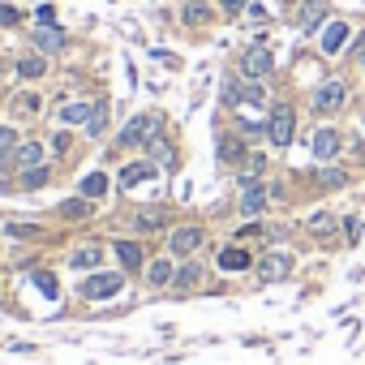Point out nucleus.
I'll list each match as a JSON object with an SVG mask.
<instances>
[{
    "label": "nucleus",
    "mask_w": 365,
    "mask_h": 365,
    "mask_svg": "<svg viewBox=\"0 0 365 365\" xmlns=\"http://www.w3.org/2000/svg\"><path fill=\"white\" fill-rule=\"evenodd\" d=\"M159 125H163V120H159L155 112H138V116L120 129V146H150V142L159 138Z\"/></svg>",
    "instance_id": "nucleus-1"
},
{
    "label": "nucleus",
    "mask_w": 365,
    "mask_h": 365,
    "mask_svg": "<svg viewBox=\"0 0 365 365\" xmlns=\"http://www.w3.org/2000/svg\"><path fill=\"white\" fill-rule=\"evenodd\" d=\"M125 288V275H112V271H95L86 284H82V297L86 301H108V297H116Z\"/></svg>",
    "instance_id": "nucleus-2"
},
{
    "label": "nucleus",
    "mask_w": 365,
    "mask_h": 365,
    "mask_svg": "<svg viewBox=\"0 0 365 365\" xmlns=\"http://www.w3.org/2000/svg\"><path fill=\"white\" fill-rule=\"evenodd\" d=\"M292 129H297V116H292V108H271V120H267V138H271V146H288L292 142Z\"/></svg>",
    "instance_id": "nucleus-3"
},
{
    "label": "nucleus",
    "mask_w": 365,
    "mask_h": 365,
    "mask_svg": "<svg viewBox=\"0 0 365 365\" xmlns=\"http://www.w3.org/2000/svg\"><path fill=\"white\" fill-rule=\"evenodd\" d=\"M344 99H348V86H344L339 78H327V82L314 91V112H339Z\"/></svg>",
    "instance_id": "nucleus-4"
},
{
    "label": "nucleus",
    "mask_w": 365,
    "mask_h": 365,
    "mask_svg": "<svg viewBox=\"0 0 365 365\" xmlns=\"http://www.w3.org/2000/svg\"><path fill=\"white\" fill-rule=\"evenodd\" d=\"M271 69H275V61H271V52H267V48H250V52L241 56V73H245V78H254V82H258V78H267Z\"/></svg>",
    "instance_id": "nucleus-5"
},
{
    "label": "nucleus",
    "mask_w": 365,
    "mask_h": 365,
    "mask_svg": "<svg viewBox=\"0 0 365 365\" xmlns=\"http://www.w3.org/2000/svg\"><path fill=\"white\" fill-rule=\"evenodd\" d=\"M198 245H202V228H176V232L168 237V250H172L176 258H190Z\"/></svg>",
    "instance_id": "nucleus-6"
},
{
    "label": "nucleus",
    "mask_w": 365,
    "mask_h": 365,
    "mask_svg": "<svg viewBox=\"0 0 365 365\" xmlns=\"http://www.w3.org/2000/svg\"><path fill=\"white\" fill-rule=\"evenodd\" d=\"M309 150H314V159H335L339 155V133L335 129H318L309 138Z\"/></svg>",
    "instance_id": "nucleus-7"
},
{
    "label": "nucleus",
    "mask_w": 365,
    "mask_h": 365,
    "mask_svg": "<svg viewBox=\"0 0 365 365\" xmlns=\"http://www.w3.org/2000/svg\"><path fill=\"white\" fill-rule=\"evenodd\" d=\"M262 207H267V190L250 176L245 180V194H241V215H262Z\"/></svg>",
    "instance_id": "nucleus-8"
},
{
    "label": "nucleus",
    "mask_w": 365,
    "mask_h": 365,
    "mask_svg": "<svg viewBox=\"0 0 365 365\" xmlns=\"http://www.w3.org/2000/svg\"><path fill=\"white\" fill-rule=\"evenodd\" d=\"M344 39H348V22H331V26L322 31V52L335 56V52L344 48Z\"/></svg>",
    "instance_id": "nucleus-9"
},
{
    "label": "nucleus",
    "mask_w": 365,
    "mask_h": 365,
    "mask_svg": "<svg viewBox=\"0 0 365 365\" xmlns=\"http://www.w3.org/2000/svg\"><path fill=\"white\" fill-rule=\"evenodd\" d=\"M288 271H292V258H288V254H271V258L262 262V279H267V284H275V279H284Z\"/></svg>",
    "instance_id": "nucleus-10"
},
{
    "label": "nucleus",
    "mask_w": 365,
    "mask_h": 365,
    "mask_svg": "<svg viewBox=\"0 0 365 365\" xmlns=\"http://www.w3.org/2000/svg\"><path fill=\"white\" fill-rule=\"evenodd\" d=\"M322 22H327V0H305V5H301V26L314 31Z\"/></svg>",
    "instance_id": "nucleus-11"
},
{
    "label": "nucleus",
    "mask_w": 365,
    "mask_h": 365,
    "mask_svg": "<svg viewBox=\"0 0 365 365\" xmlns=\"http://www.w3.org/2000/svg\"><path fill=\"white\" fill-rule=\"evenodd\" d=\"M116 258H120L125 271H138L142 267V245L138 241H116Z\"/></svg>",
    "instance_id": "nucleus-12"
},
{
    "label": "nucleus",
    "mask_w": 365,
    "mask_h": 365,
    "mask_svg": "<svg viewBox=\"0 0 365 365\" xmlns=\"http://www.w3.org/2000/svg\"><path fill=\"white\" fill-rule=\"evenodd\" d=\"M150 176H155V163H129V168H120V185L129 190V185H142Z\"/></svg>",
    "instance_id": "nucleus-13"
},
{
    "label": "nucleus",
    "mask_w": 365,
    "mask_h": 365,
    "mask_svg": "<svg viewBox=\"0 0 365 365\" xmlns=\"http://www.w3.org/2000/svg\"><path fill=\"white\" fill-rule=\"evenodd\" d=\"M103 194H108V176H103V172H86V176H82V198L95 202V198H103Z\"/></svg>",
    "instance_id": "nucleus-14"
},
{
    "label": "nucleus",
    "mask_w": 365,
    "mask_h": 365,
    "mask_svg": "<svg viewBox=\"0 0 365 365\" xmlns=\"http://www.w3.org/2000/svg\"><path fill=\"white\" fill-rule=\"evenodd\" d=\"M250 262H254L250 250H237V245H228V250L220 254V267H224V271H245Z\"/></svg>",
    "instance_id": "nucleus-15"
},
{
    "label": "nucleus",
    "mask_w": 365,
    "mask_h": 365,
    "mask_svg": "<svg viewBox=\"0 0 365 365\" xmlns=\"http://www.w3.org/2000/svg\"><path fill=\"white\" fill-rule=\"evenodd\" d=\"M99 258H103V254H99V245H82L69 262H73L78 271H95V267H99Z\"/></svg>",
    "instance_id": "nucleus-16"
},
{
    "label": "nucleus",
    "mask_w": 365,
    "mask_h": 365,
    "mask_svg": "<svg viewBox=\"0 0 365 365\" xmlns=\"http://www.w3.org/2000/svg\"><path fill=\"white\" fill-rule=\"evenodd\" d=\"M146 279L159 288V284H172V279H176V271H172V262H168V258H159V262H150V267H146Z\"/></svg>",
    "instance_id": "nucleus-17"
},
{
    "label": "nucleus",
    "mask_w": 365,
    "mask_h": 365,
    "mask_svg": "<svg viewBox=\"0 0 365 365\" xmlns=\"http://www.w3.org/2000/svg\"><path fill=\"white\" fill-rule=\"evenodd\" d=\"M91 103H69V108H61V125H82V120H91Z\"/></svg>",
    "instance_id": "nucleus-18"
},
{
    "label": "nucleus",
    "mask_w": 365,
    "mask_h": 365,
    "mask_svg": "<svg viewBox=\"0 0 365 365\" xmlns=\"http://www.w3.org/2000/svg\"><path fill=\"white\" fill-rule=\"evenodd\" d=\"M56 211H61L65 220H86V215H91V198H69V202H61Z\"/></svg>",
    "instance_id": "nucleus-19"
},
{
    "label": "nucleus",
    "mask_w": 365,
    "mask_h": 365,
    "mask_svg": "<svg viewBox=\"0 0 365 365\" xmlns=\"http://www.w3.org/2000/svg\"><path fill=\"white\" fill-rule=\"evenodd\" d=\"M185 22H190V26L211 22V5H207V0H190V5H185Z\"/></svg>",
    "instance_id": "nucleus-20"
},
{
    "label": "nucleus",
    "mask_w": 365,
    "mask_h": 365,
    "mask_svg": "<svg viewBox=\"0 0 365 365\" xmlns=\"http://www.w3.org/2000/svg\"><path fill=\"white\" fill-rule=\"evenodd\" d=\"M35 43H39L43 52H61V43H65V35H61L56 26H43V31L35 35Z\"/></svg>",
    "instance_id": "nucleus-21"
},
{
    "label": "nucleus",
    "mask_w": 365,
    "mask_h": 365,
    "mask_svg": "<svg viewBox=\"0 0 365 365\" xmlns=\"http://www.w3.org/2000/svg\"><path fill=\"white\" fill-rule=\"evenodd\" d=\"M43 69H48L43 56H22L18 61V78H43Z\"/></svg>",
    "instance_id": "nucleus-22"
},
{
    "label": "nucleus",
    "mask_w": 365,
    "mask_h": 365,
    "mask_svg": "<svg viewBox=\"0 0 365 365\" xmlns=\"http://www.w3.org/2000/svg\"><path fill=\"white\" fill-rule=\"evenodd\" d=\"M39 159H43V146H39V142H22L18 163H22V168H39Z\"/></svg>",
    "instance_id": "nucleus-23"
},
{
    "label": "nucleus",
    "mask_w": 365,
    "mask_h": 365,
    "mask_svg": "<svg viewBox=\"0 0 365 365\" xmlns=\"http://www.w3.org/2000/svg\"><path fill=\"white\" fill-rule=\"evenodd\" d=\"M133 228H138V232L163 228V211H138V215H133Z\"/></svg>",
    "instance_id": "nucleus-24"
},
{
    "label": "nucleus",
    "mask_w": 365,
    "mask_h": 365,
    "mask_svg": "<svg viewBox=\"0 0 365 365\" xmlns=\"http://www.w3.org/2000/svg\"><path fill=\"white\" fill-rule=\"evenodd\" d=\"M309 232H318V237H331V232H335V220H331V211H314V215H309Z\"/></svg>",
    "instance_id": "nucleus-25"
},
{
    "label": "nucleus",
    "mask_w": 365,
    "mask_h": 365,
    "mask_svg": "<svg viewBox=\"0 0 365 365\" xmlns=\"http://www.w3.org/2000/svg\"><path fill=\"white\" fill-rule=\"evenodd\" d=\"M48 185V168H26L22 172V190H43Z\"/></svg>",
    "instance_id": "nucleus-26"
},
{
    "label": "nucleus",
    "mask_w": 365,
    "mask_h": 365,
    "mask_svg": "<svg viewBox=\"0 0 365 365\" xmlns=\"http://www.w3.org/2000/svg\"><path fill=\"white\" fill-rule=\"evenodd\" d=\"M198 279H202V267H198V262H190V267L176 271V284H180V288H194Z\"/></svg>",
    "instance_id": "nucleus-27"
},
{
    "label": "nucleus",
    "mask_w": 365,
    "mask_h": 365,
    "mask_svg": "<svg viewBox=\"0 0 365 365\" xmlns=\"http://www.w3.org/2000/svg\"><path fill=\"white\" fill-rule=\"evenodd\" d=\"M318 180H322L327 190H339L344 180H348V172H344V168H327V172H318Z\"/></svg>",
    "instance_id": "nucleus-28"
},
{
    "label": "nucleus",
    "mask_w": 365,
    "mask_h": 365,
    "mask_svg": "<svg viewBox=\"0 0 365 365\" xmlns=\"http://www.w3.org/2000/svg\"><path fill=\"white\" fill-rule=\"evenodd\" d=\"M103 125H108V103H95V112H91L86 129H91V133H103Z\"/></svg>",
    "instance_id": "nucleus-29"
},
{
    "label": "nucleus",
    "mask_w": 365,
    "mask_h": 365,
    "mask_svg": "<svg viewBox=\"0 0 365 365\" xmlns=\"http://www.w3.org/2000/svg\"><path fill=\"white\" fill-rule=\"evenodd\" d=\"M35 284H39V292H43V297H52V301L61 297V284H56L52 275H43V271H39V275H35Z\"/></svg>",
    "instance_id": "nucleus-30"
},
{
    "label": "nucleus",
    "mask_w": 365,
    "mask_h": 365,
    "mask_svg": "<svg viewBox=\"0 0 365 365\" xmlns=\"http://www.w3.org/2000/svg\"><path fill=\"white\" fill-rule=\"evenodd\" d=\"M9 146H18V133L9 125H0V155H9Z\"/></svg>",
    "instance_id": "nucleus-31"
},
{
    "label": "nucleus",
    "mask_w": 365,
    "mask_h": 365,
    "mask_svg": "<svg viewBox=\"0 0 365 365\" xmlns=\"http://www.w3.org/2000/svg\"><path fill=\"white\" fill-rule=\"evenodd\" d=\"M18 22H22V14L14 5H0V26H18Z\"/></svg>",
    "instance_id": "nucleus-32"
},
{
    "label": "nucleus",
    "mask_w": 365,
    "mask_h": 365,
    "mask_svg": "<svg viewBox=\"0 0 365 365\" xmlns=\"http://www.w3.org/2000/svg\"><path fill=\"white\" fill-rule=\"evenodd\" d=\"M237 155H241V142H232V138H228V142L220 146V159H237Z\"/></svg>",
    "instance_id": "nucleus-33"
},
{
    "label": "nucleus",
    "mask_w": 365,
    "mask_h": 365,
    "mask_svg": "<svg viewBox=\"0 0 365 365\" xmlns=\"http://www.w3.org/2000/svg\"><path fill=\"white\" fill-rule=\"evenodd\" d=\"M39 22H43V26H56V9H52V5H39Z\"/></svg>",
    "instance_id": "nucleus-34"
},
{
    "label": "nucleus",
    "mask_w": 365,
    "mask_h": 365,
    "mask_svg": "<svg viewBox=\"0 0 365 365\" xmlns=\"http://www.w3.org/2000/svg\"><path fill=\"white\" fill-rule=\"evenodd\" d=\"M35 108H39L35 95H18V112H35Z\"/></svg>",
    "instance_id": "nucleus-35"
},
{
    "label": "nucleus",
    "mask_w": 365,
    "mask_h": 365,
    "mask_svg": "<svg viewBox=\"0 0 365 365\" xmlns=\"http://www.w3.org/2000/svg\"><path fill=\"white\" fill-rule=\"evenodd\" d=\"M52 146H56V155H65V150H69V133H56Z\"/></svg>",
    "instance_id": "nucleus-36"
},
{
    "label": "nucleus",
    "mask_w": 365,
    "mask_h": 365,
    "mask_svg": "<svg viewBox=\"0 0 365 365\" xmlns=\"http://www.w3.org/2000/svg\"><path fill=\"white\" fill-rule=\"evenodd\" d=\"M224 9L228 14H241V9H250V0H224Z\"/></svg>",
    "instance_id": "nucleus-37"
},
{
    "label": "nucleus",
    "mask_w": 365,
    "mask_h": 365,
    "mask_svg": "<svg viewBox=\"0 0 365 365\" xmlns=\"http://www.w3.org/2000/svg\"><path fill=\"white\" fill-rule=\"evenodd\" d=\"M361 125H365V120H361Z\"/></svg>",
    "instance_id": "nucleus-38"
}]
</instances>
